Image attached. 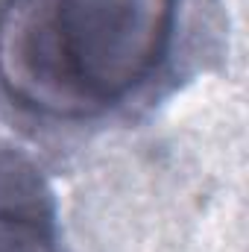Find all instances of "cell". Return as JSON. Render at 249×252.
Returning <instances> with one entry per match:
<instances>
[{
  "label": "cell",
  "instance_id": "cell-3",
  "mask_svg": "<svg viewBox=\"0 0 249 252\" xmlns=\"http://www.w3.org/2000/svg\"><path fill=\"white\" fill-rule=\"evenodd\" d=\"M0 252H59L56 211L0 214Z\"/></svg>",
  "mask_w": 249,
  "mask_h": 252
},
{
  "label": "cell",
  "instance_id": "cell-1",
  "mask_svg": "<svg viewBox=\"0 0 249 252\" xmlns=\"http://www.w3.org/2000/svg\"><path fill=\"white\" fill-rule=\"evenodd\" d=\"M179 0H0V91L53 121L97 118L164 62Z\"/></svg>",
  "mask_w": 249,
  "mask_h": 252
},
{
  "label": "cell",
  "instance_id": "cell-2",
  "mask_svg": "<svg viewBox=\"0 0 249 252\" xmlns=\"http://www.w3.org/2000/svg\"><path fill=\"white\" fill-rule=\"evenodd\" d=\"M18 211H56L53 190L21 147L0 141V214Z\"/></svg>",
  "mask_w": 249,
  "mask_h": 252
}]
</instances>
